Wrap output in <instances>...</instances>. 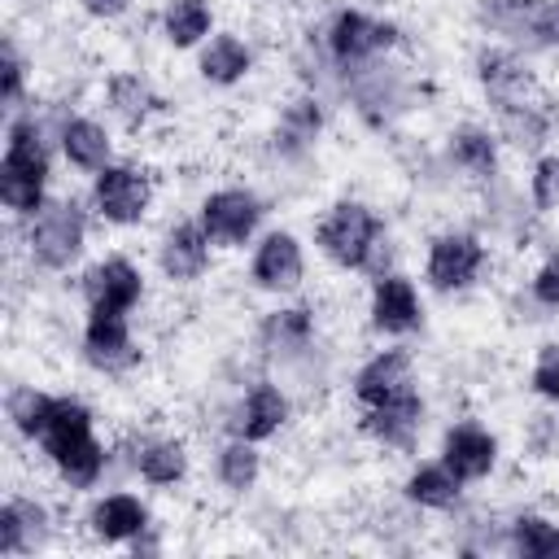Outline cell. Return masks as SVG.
I'll list each match as a JSON object with an SVG mask.
<instances>
[{
    "label": "cell",
    "instance_id": "obj_8",
    "mask_svg": "<svg viewBox=\"0 0 559 559\" xmlns=\"http://www.w3.org/2000/svg\"><path fill=\"white\" fill-rule=\"evenodd\" d=\"M262 214H266L262 197L253 188H245V183H227V188L205 192L201 197V210H197L205 236L214 245H223V249L249 245L258 236V227H262Z\"/></svg>",
    "mask_w": 559,
    "mask_h": 559
},
{
    "label": "cell",
    "instance_id": "obj_14",
    "mask_svg": "<svg viewBox=\"0 0 559 559\" xmlns=\"http://www.w3.org/2000/svg\"><path fill=\"white\" fill-rule=\"evenodd\" d=\"M214 262V240L205 236L201 218H179L162 231L157 240V271L170 280V284H192L210 271Z\"/></svg>",
    "mask_w": 559,
    "mask_h": 559
},
{
    "label": "cell",
    "instance_id": "obj_7",
    "mask_svg": "<svg viewBox=\"0 0 559 559\" xmlns=\"http://www.w3.org/2000/svg\"><path fill=\"white\" fill-rule=\"evenodd\" d=\"M489 262V249L476 231H463V227H445L428 240V253H424V280L428 288L437 293H463L480 280Z\"/></svg>",
    "mask_w": 559,
    "mask_h": 559
},
{
    "label": "cell",
    "instance_id": "obj_34",
    "mask_svg": "<svg viewBox=\"0 0 559 559\" xmlns=\"http://www.w3.org/2000/svg\"><path fill=\"white\" fill-rule=\"evenodd\" d=\"M498 131H502V140H511L515 148H537V144L550 135L546 100H528V105L502 109V114H498Z\"/></svg>",
    "mask_w": 559,
    "mask_h": 559
},
{
    "label": "cell",
    "instance_id": "obj_19",
    "mask_svg": "<svg viewBox=\"0 0 559 559\" xmlns=\"http://www.w3.org/2000/svg\"><path fill=\"white\" fill-rule=\"evenodd\" d=\"M52 537V515L39 498L31 493H9L0 502V555L17 559V555H35L44 550Z\"/></svg>",
    "mask_w": 559,
    "mask_h": 559
},
{
    "label": "cell",
    "instance_id": "obj_16",
    "mask_svg": "<svg viewBox=\"0 0 559 559\" xmlns=\"http://www.w3.org/2000/svg\"><path fill=\"white\" fill-rule=\"evenodd\" d=\"M424 415H428L424 393L419 389H406V393H397V397H389L380 406H362V419L358 424H362V432L376 445H384V450H411L419 441Z\"/></svg>",
    "mask_w": 559,
    "mask_h": 559
},
{
    "label": "cell",
    "instance_id": "obj_40",
    "mask_svg": "<svg viewBox=\"0 0 559 559\" xmlns=\"http://www.w3.org/2000/svg\"><path fill=\"white\" fill-rule=\"evenodd\" d=\"M79 9L87 17H96V22H114V17H122L131 9V0H79Z\"/></svg>",
    "mask_w": 559,
    "mask_h": 559
},
{
    "label": "cell",
    "instance_id": "obj_1",
    "mask_svg": "<svg viewBox=\"0 0 559 559\" xmlns=\"http://www.w3.org/2000/svg\"><path fill=\"white\" fill-rule=\"evenodd\" d=\"M39 445V454L48 459V467L57 472V480L66 489H96L105 467H109V450L105 441L96 437V415L87 402L70 397V393H52L48 402V415H44V428L39 437L31 441Z\"/></svg>",
    "mask_w": 559,
    "mask_h": 559
},
{
    "label": "cell",
    "instance_id": "obj_25",
    "mask_svg": "<svg viewBox=\"0 0 559 559\" xmlns=\"http://www.w3.org/2000/svg\"><path fill=\"white\" fill-rule=\"evenodd\" d=\"M253 70V48L236 31H214L197 52V74L214 87H236Z\"/></svg>",
    "mask_w": 559,
    "mask_h": 559
},
{
    "label": "cell",
    "instance_id": "obj_15",
    "mask_svg": "<svg viewBox=\"0 0 559 559\" xmlns=\"http://www.w3.org/2000/svg\"><path fill=\"white\" fill-rule=\"evenodd\" d=\"M288 415H293V402H288V393L275 384V380H253L245 393H240V402L231 406V437H245V441H271L284 424H288Z\"/></svg>",
    "mask_w": 559,
    "mask_h": 559
},
{
    "label": "cell",
    "instance_id": "obj_21",
    "mask_svg": "<svg viewBox=\"0 0 559 559\" xmlns=\"http://www.w3.org/2000/svg\"><path fill=\"white\" fill-rule=\"evenodd\" d=\"M441 463H445L463 485L485 480V476L498 467V437H493L489 428L472 424V419L450 424L445 437H441Z\"/></svg>",
    "mask_w": 559,
    "mask_h": 559
},
{
    "label": "cell",
    "instance_id": "obj_17",
    "mask_svg": "<svg viewBox=\"0 0 559 559\" xmlns=\"http://www.w3.org/2000/svg\"><path fill=\"white\" fill-rule=\"evenodd\" d=\"M415 389V354L406 345L376 349L358 371H354V402L358 406H380L397 393Z\"/></svg>",
    "mask_w": 559,
    "mask_h": 559
},
{
    "label": "cell",
    "instance_id": "obj_29",
    "mask_svg": "<svg viewBox=\"0 0 559 559\" xmlns=\"http://www.w3.org/2000/svg\"><path fill=\"white\" fill-rule=\"evenodd\" d=\"M157 22H162V39L170 48H201L214 35L210 0H166Z\"/></svg>",
    "mask_w": 559,
    "mask_h": 559
},
{
    "label": "cell",
    "instance_id": "obj_13",
    "mask_svg": "<svg viewBox=\"0 0 559 559\" xmlns=\"http://www.w3.org/2000/svg\"><path fill=\"white\" fill-rule=\"evenodd\" d=\"M367 319L380 336H411L424 323V301L415 280H406L402 271H384L371 280V297H367Z\"/></svg>",
    "mask_w": 559,
    "mask_h": 559
},
{
    "label": "cell",
    "instance_id": "obj_39",
    "mask_svg": "<svg viewBox=\"0 0 559 559\" xmlns=\"http://www.w3.org/2000/svg\"><path fill=\"white\" fill-rule=\"evenodd\" d=\"M528 293H533L537 306L559 310V249H550V253L542 258V266H537L533 280H528Z\"/></svg>",
    "mask_w": 559,
    "mask_h": 559
},
{
    "label": "cell",
    "instance_id": "obj_36",
    "mask_svg": "<svg viewBox=\"0 0 559 559\" xmlns=\"http://www.w3.org/2000/svg\"><path fill=\"white\" fill-rule=\"evenodd\" d=\"M528 201L542 214L559 210V153H542L533 162V170H528Z\"/></svg>",
    "mask_w": 559,
    "mask_h": 559
},
{
    "label": "cell",
    "instance_id": "obj_18",
    "mask_svg": "<svg viewBox=\"0 0 559 559\" xmlns=\"http://www.w3.org/2000/svg\"><path fill=\"white\" fill-rule=\"evenodd\" d=\"M87 533L105 546H131L135 537H144L153 528V515L144 507V498L127 493V489H114V493H100L92 507H87Z\"/></svg>",
    "mask_w": 559,
    "mask_h": 559
},
{
    "label": "cell",
    "instance_id": "obj_2",
    "mask_svg": "<svg viewBox=\"0 0 559 559\" xmlns=\"http://www.w3.org/2000/svg\"><path fill=\"white\" fill-rule=\"evenodd\" d=\"M52 179V144L48 127L35 109H17L4 122V157H0V205L13 218H31L48 201Z\"/></svg>",
    "mask_w": 559,
    "mask_h": 559
},
{
    "label": "cell",
    "instance_id": "obj_27",
    "mask_svg": "<svg viewBox=\"0 0 559 559\" xmlns=\"http://www.w3.org/2000/svg\"><path fill=\"white\" fill-rule=\"evenodd\" d=\"M105 105H109V114H118L131 131H140V127L162 109V96L153 92V83H148L144 74H135V70H114V74L105 79Z\"/></svg>",
    "mask_w": 559,
    "mask_h": 559
},
{
    "label": "cell",
    "instance_id": "obj_30",
    "mask_svg": "<svg viewBox=\"0 0 559 559\" xmlns=\"http://www.w3.org/2000/svg\"><path fill=\"white\" fill-rule=\"evenodd\" d=\"M262 476V454H258V441H245V437H227L218 450H214V480L227 489V493H249Z\"/></svg>",
    "mask_w": 559,
    "mask_h": 559
},
{
    "label": "cell",
    "instance_id": "obj_9",
    "mask_svg": "<svg viewBox=\"0 0 559 559\" xmlns=\"http://www.w3.org/2000/svg\"><path fill=\"white\" fill-rule=\"evenodd\" d=\"M472 66H476V83H480L485 100L493 105V114L515 109V105H528V100H542L537 96V79L528 70V61L520 57V48H511V44H485Z\"/></svg>",
    "mask_w": 559,
    "mask_h": 559
},
{
    "label": "cell",
    "instance_id": "obj_12",
    "mask_svg": "<svg viewBox=\"0 0 559 559\" xmlns=\"http://www.w3.org/2000/svg\"><path fill=\"white\" fill-rule=\"evenodd\" d=\"M249 280L262 288V293H297L301 280H306V249L293 231L275 227L266 231L258 245H253V258H249Z\"/></svg>",
    "mask_w": 559,
    "mask_h": 559
},
{
    "label": "cell",
    "instance_id": "obj_3",
    "mask_svg": "<svg viewBox=\"0 0 559 559\" xmlns=\"http://www.w3.org/2000/svg\"><path fill=\"white\" fill-rule=\"evenodd\" d=\"M314 245L341 271H367L371 280L389 271V227L358 197H341L323 210L314 223Z\"/></svg>",
    "mask_w": 559,
    "mask_h": 559
},
{
    "label": "cell",
    "instance_id": "obj_11",
    "mask_svg": "<svg viewBox=\"0 0 559 559\" xmlns=\"http://www.w3.org/2000/svg\"><path fill=\"white\" fill-rule=\"evenodd\" d=\"M79 293H83L87 310H122V314H131L144 301V271L127 253H105L100 262H92L83 271Z\"/></svg>",
    "mask_w": 559,
    "mask_h": 559
},
{
    "label": "cell",
    "instance_id": "obj_35",
    "mask_svg": "<svg viewBox=\"0 0 559 559\" xmlns=\"http://www.w3.org/2000/svg\"><path fill=\"white\" fill-rule=\"evenodd\" d=\"M0 100H4V114L26 109V57L13 35H4L0 44Z\"/></svg>",
    "mask_w": 559,
    "mask_h": 559
},
{
    "label": "cell",
    "instance_id": "obj_4",
    "mask_svg": "<svg viewBox=\"0 0 559 559\" xmlns=\"http://www.w3.org/2000/svg\"><path fill=\"white\" fill-rule=\"evenodd\" d=\"M22 249H26V262L48 275L70 271L87 249V205L79 197L44 201L39 214L22 218Z\"/></svg>",
    "mask_w": 559,
    "mask_h": 559
},
{
    "label": "cell",
    "instance_id": "obj_20",
    "mask_svg": "<svg viewBox=\"0 0 559 559\" xmlns=\"http://www.w3.org/2000/svg\"><path fill=\"white\" fill-rule=\"evenodd\" d=\"M127 463L131 472L153 485V489H170V485H183L188 467H192V454L179 437H157V432H144V437H131L127 441Z\"/></svg>",
    "mask_w": 559,
    "mask_h": 559
},
{
    "label": "cell",
    "instance_id": "obj_37",
    "mask_svg": "<svg viewBox=\"0 0 559 559\" xmlns=\"http://www.w3.org/2000/svg\"><path fill=\"white\" fill-rule=\"evenodd\" d=\"M520 48H559V0H537Z\"/></svg>",
    "mask_w": 559,
    "mask_h": 559
},
{
    "label": "cell",
    "instance_id": "obj_31",
    "mask_svg": "<svg viewBox=\"0 0 559 559\" xmlns=\"http://www.w3.org/2000/svg\"><path fill=\"white\" fill-rule=\"evenodd\" d=\"M507 546L520 559H559V524L546 520V515H537V511H524V515L511 520Z\"/></svg>",
    "mask_w": 559,
    "mask_h": 559
},
{
    "label": "cell",
    "instance_id": "obj_33",
    "mask_svg": "<svg viewBox=\"0 0 559 559\" xmlns=\"http://www.w3.org/2000/svg\"><path fill=\"white\" fill-rule=\"evenodd\" d=\"M48 402H52V393H44V389H35V384H13V389L4 393V419H9V428H13L17 437L35 441L39 428H44Z\"/></svg>",
    "mask_w": 559,
    "mask_h": 559
},
{
    "label": "cell",
    "instance_id": "obj_24",
    "mask_svg": "<svg viewBox=\"0 0 559 559\" xmlns=\"http://www.w3.org/2000/svg\"><path fill=\"white\" fill-rule=\"evenodd\" d=\"M258 345L275 362H297L314 345V310L310 306H280V310L262 314Z\"/></svg>",
    "mask_w": 559,
    "mask_h": 559
},
{
    "label": "cell",
    "instance_id": "obj_6",
    "mask_svg": "<svg viewBox=\"0 0 559 559\" xmlns=\"http://www.w3.org/2000/svg\"><path fill=\"white\" fill-rule=\"evenodd\" d=\"M153 210V175L131 162H109L92 175V214L105 227H140Z\"/></svg>",
    "mask_w": 559,
    "mask_h": 559
},
{
    "label": "cell",
    "instance_id": "obj_38",
    "mask_svg": "<svg viewBox=\"0 0 559 559\" xmlns=\"http://www.w3.org/2000/svg\"><path fill=\"white\" fill-rule=\"evenodd\" d=\"M528 384L537 397L555 402L559 406V345H542L537 358H533V371H528Z\"/></svg>",
    "mask_w": 559,
    "mask_h": 559
},
{
    "label": "cell",
    "instance_id": "obj_22",
    "mask_svg": "<svg viewBox=\"0 0 559 559\" xmlns=\"http://www.w3.org/2000/svg\"><path fill=\"white\" fill-rule=\"evenodd\" d=\"M319 135H323V100L306 92L280 109V118L271 127V148L280 153V162H306L314 153Z\"/></svg>",
    "mask_w": 559,
    "mask_h": 559
},
{
    "label": "cell",
    "instance_id": "obj_10",
    "mask_svg": "<svg viewBox=\"0 0 559 559\" xmlns=\"http://www.w3.org/2000/svg\"><path fill=\"white\" fill-rule=\"evenodd\" d=\"M79 345H83L87 367H96L100 376H122V371H131L140 362L131 314H122V310H87Z\"/></svg>",
    "mask_w": 559,
    "mask_h": 559
},
{
    "label": "cell",
    "instance_id": "obj_26",
    "mask_svg": "<svg viewBox=\"0 0 559 559\" xmlns=\"http://www.w3.org/2000/svg\"><path fill=\"white\" fill-rule=\"evenodd\" d=\"M445 157L454 170H463L476 183H489L498 175V131L480 127V122H459L445 135Z\"/></svg>",
    "mask_w": 559,
    "mask_h": 559
},
{
    "label": "cell",
    "instance_id": "obj_32",
    "mask_svg": "<svg viewBox=\"0 0 559 559\" xmlns=\"http://www.w3.org/2000/svg\"><path fill=\"white\" fill-rule=\"evenodd\" d=\"M533 9H537V0H476V22L489 35H502L511 48H520Z\"/></svg>",
    "mask_w": 559,
    "mask_h": 559
},
{
    "label": "cell",
    "instance_id": "obj_23",
    "mask_svg": "<svg viewBox=\"0 0 559 559\" xmlns=\"http://www.w3.org/2000/svg\"><path fill=\"white\" fill-rule=\"evenodd\" d=\"M57 148L83 175H96V170H105L114 162V135H109V127L100 118H87V114H66L57 122Z\"/></svg>",
    "mask_w": 559,
    "mask_h": 559
},
{
    "label": "cell",
    "instance_id": "obj_5",
    "mask_svg": "<svg viewBox=\"0 0 559 559\" xmlns=\"http://www.w3.org/2000/svg\"><path fill=\"white\" fill-rule=\"evenodd\" d=\"M402 44L397 22L362 13V9H336L323 26V52L341 74H354L371 61H384Z\"/></svg>",
    "mask_w": 559,
    "mask_h": 559
},
{
    "label": "cell",
    "instance_id": "obj_28",
    "mask_svg": "<svg viewBox=\"0 0 559 559\" xmlns=\"http://www.w3.org/2000/svg\"><path fill=\"white\" fill-rule=\"evenodd\" d=\"M402 493L419 511H454L463 498V480L437 459V463H415L411 476L402 480Z\"/></svg>",
    "mask_w": 559,
    "mask_h": 559
}]
</instances>
